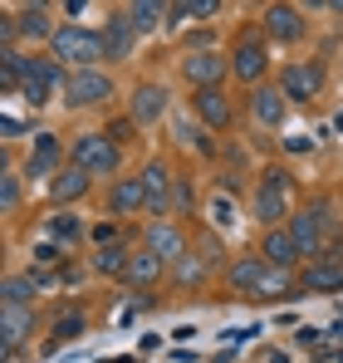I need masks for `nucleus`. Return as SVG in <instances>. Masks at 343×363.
Here are the masks:
<instances>
[{"mask_svg": "<svg viewBox=\"0 0 343 363\" xmlns=\"http://www.w3.org/2000/svg\"><path fill=\"white\" fill-rule=\"evenodd\" d=\"M260 30H265V40H270V45H299V40L309 35V20H304V10H299V5H265Z\"/></svg>", "mask_w": 343, "mask_h": 363, "instance_id": "nucleus-7", "label": "nucleus"}, {"mask_svg": "<svg viewBox=\"0 0 343 363\" xmlns=\"http://www.w3.org/2000/svg\"><path fill=\"white\" fill-rule=\"evenodd\" d=\"M0 206H5V211L20 206V172H5V177H0Z\"/></svg>", "mask_w": 343, "mask_h": 363, "instance_id": "nucleus-30", "label": "nucleus"}, {"mask_svg": "<svg viewBox=\"0 0 343 363\" xmlns=\"http://www.w3.org/2000/svg\"><path fill=\"white\" fill-rule=\"evenodd\" d=\"M108 99H113V79L103 69H74L64 79V104L69 108H99Z\"/></svg>", "mask_w": 343, "mask_h": 363, "instance_id": "nucleus-6", "label": "nucleus"}, {"mask_svg": "<svg viewBox=\"0 0 343 363\" xmlns=\"http://www.w3.org/2000/svg\"><path fill=\"white\" fill-rule=\"evenodd\" d=\"M260 255H265L270 270H289V265L299 260V245H294V236H289V226H270L265 241H260Z\"/></svg>", "mask_w": 343, "mask_h": 363, "instance_id": "nucleus-20", "label": "nucleus"}, {"mask_svg": "<svg viewBox=\"0 0 343 363\" xmlns=\"http://www.w3.org/2000/svg\"><path fill=\"white\" fill-rule=\"evenodd\" d=\"M99 35H103V50H108V60H133L137 30H133V20H128V10H113V15H108V25H103Z\"/></svg>", "mask_w": 343, "mask_h": 363, "instance_id": "nucleus-18", "label": "nucleus"}, {"mask_svg": "<svg viewBox=\"0 0 343 363\" xmlns=\"http://www.w3.org/2000/svg\"><path fill=\"white\" fill-rule=\"evenodd\" d=\"M162 15H167L162 0H133V5H128V20H133L137 35H152V30L162 25Z\"/></svg>", "mask_w": 343, "mask_h": 363, "instance_id": "nucleus-25", "label": "nucleus"}, {"mask_svg": "<svg viewBox=\"0 0 343 363\" xmlns=\"http://www.w3.org/2000/svg\"><path fill=\"white\" fill-rule=\"evenodd\" d=\"M221 15V0H186V20H211Z\"/></svg>", "mask_w": 343, "mask_h": 363, "instance_id": "nucleus-31", "label": "nucleus"}, {"mask_svg": "<svg viewBox=\"0 0 343 363\" xmlns=\"http://www.w3.org/2000/svg\"><path fill=\"white\" fill-rule=\"evenodd\" d=\"M289 113V99L280 84H260V89H250V118L260 123V128H280Z\"/></svg>", "mask_w": 343, "mask_h": 363, "instance_id": "nucleus-14", "label": "nucleus"}, {"mask_svg": "<svg viewBox=\"0 0 343 363\" xmlns=\"http://www.w3.org/2000/svg\"><path fill=\"white\" fill-rule=\"evenodd\" d=\"M191 108H196V118L206 123V128H216V133H226L230 123H235V99L226 94V84L196 89V94H191Z\"/></svg>", "mask_w": 343, "mask_h": 363, "instance_id": "nucleus-9", "label": "nucleus"}, {"mask_svg": "<svg viewBox=\"0 0 343 363\" xmlns=\"http://www.w3.org/2000/svg\"><path fill=\"white\" fill-rule=\"evenodd\" d=\"M324 84H329L324 60H294L285 74H280V89H285L289 104H314V99H324Z\"/></svg>", "mask_w": 343, "mask_h": 363, "instance_id": "nucleus-5", "label": "nucleus"}, {"mask_svg": "<svg viewBox=\"0 0 343 363\" xmlns=\"http://www.w3.org/2000/svg\"><path fill=\"white\" fill-rule=\"evenodd\" d=\"M270 363H285V359H280V354H275V359H270Z\"/></svg>", "mask_w": 343, "mask_h": 363, "instance_id": "nucleus-34", "label": "nucleus"}, {"mask_svg": "<svg viewBox=\"0 0 343 363\" xmlns=\"http://www.w3.org/2000/svg\"><path fill=\"white\" fill-rule=\"evenodd\" d=\"M50 55H55L69 74L74 69H99V64L108 60V50H103V35L99 30H84V25H59V35L50 40Z\"/></svg>", "mask_w": 343, "mask_h": 363, "instance_id": "nucleus-1", "label": "nucleus"}, {"mask_svg": "<svg viewBox=\"0 0 343 363\" xmlns=\"http://www.w3.org/2000/svg\"><path fill=\"white\" fill-rule=\"evenodd\" d=\"M191 201H196V191H191L186 182L176 177V191H172V216H181V211H191Z\"/></svg>", "mask_w": 343, "mask_h": 363, "instance_id": "nucleus-32", "label": "nucleus"}, {"mask_svg": "<svg viewBox=\"0 0 343 363\" xmlns=\"http://www.w3.org/2000/svg\"><path fill=\"white\" fill-rule=\"evenodd\" d=\"M89 191H94V172H84V167H74V162H64V167H59V177L50 182V201H55V206L84 201Z\"/></svg>", "mask_w": 343, "mask_h": 363, "instance_id": "nucleus-16", "label": "nucleus"}, {"mask_svg": "<svg viewBox=\"0 0 343 363\" xmlns=\"http://www.w3.org/2000/svg\"><path fill=\"white\" fill-rule=\"evenodd\" d=\"M250 216L270 231V226H285L289 216V172L285 167H265L255 191H250Z\"/></svg>", "mask_w": 343, "mask_h": 363, "instance_id": "nucleus-3", "label": "nucleus"}, {"mask_svg": "<svg viewBox=\"0 0 343 363\" xmlns=\"http://www.w3.org/2000/svg\"><path fill=\"white\" fill-rule=\"evenodd\" d=\"M265 255L255 250V255H240V260H230V270H226V285L235 290V295H255L260 290V280H265Z\"/></svg>", "mask_w": 343, "mask_h": 363, "instance_id": "nucleus-19", "label": "nucleus"}, {"mask_svg": "<svg viewBox=\"0 0 343 363\" xmlns=\"http://www.w3.org/2000/svg\"><path fill=\"white\" fill-rule=\"evenodd\" d=\"M25 172H30V177H45V182L59 177V138L55 133H40V138H35V147H30V157H25Z\"/></svg>", "mask_w": 343, "mask_h": 363, "instance_id": "nucleus-21", "label": "nucleus"}, {"mask_svg": "<svg viewBox=\"0 0 343 363\" xmlns=\"http://www.w3.org/2000/svg\"><path fill=\"white\" fill-rule=\"evenodd\" d=\"M55 236H59V241H79L84 226H79V221H55Z\"/></svg>", "mask_w": 343, "mask_h": 363, "instance_id": "nucleus-33", "label": "nucleus"}, {"mask_svg": "<svg viewBox=\"0 0 343 363\" xmlns=\"http://www.w3.org/2000/svg\"><path fill=\"white\" fill-rule=\"evenodd\" d=\"M339 128H343V118H339Z\"/></svg>", "mask_w": 343, "mask_h": 363, "instance_id": "nucleus-35", "label": "nucleus"}, {"mask_svg": "<svg viewBox=\"0 0 343 363\" xmlns=\"http://www.w3.org/2000/svg\"><path fill=\"white\" fill-rule=\"evenodd\" d=\"M142 250H152L162 265H176V260L186 255V236H181L176 221H152V226L142 231Z\"/></svg>", "mask_w": 343, "mask_h": 363, "instance_id": "nucleus-12", "label": "nucleus"}, {"mask_svg": "<svg viewBox=\"0 0 343 363\" xmlns=\"http://www.w3.org/2000/svg\"><path fill=\"white\" fill-rule=\"evenodd\" d=\"M108 211H113V216L147 211V191H142V177H118V182H113V191H108Z\"/></svg>", "mask_w": 343, "mask_h": 363, "instance_id": "nucleus-22", "label": "nucleus"}, {"mask_svg": "<svg viewBox=\"0 0 343 363\" xmlns=\"http://www.w3.org/2000/svg\"><path fill=\"white\" fill-rule=\"evenodd\" d=\"M128 118L137 123V128H152V123H162L167 118V89L162 84H137L133 89V99H128Z\"/></svg>", "mask_w": 343, "mask_h": 363, "instance_id": "nucleus-10", "label": "nucleus"}, {"mask_svg": "<svg viewBox=\"0 0 343 363\" xmlns=\"http://www.w3.org/2000/svg\"><path fill=\"white\" fill-rule=\"evenodd\" d=\"M84 334V314H64L55 324V334H50V344L45 349H59V344H69V339H79Z\"/></svg>", "mask_w": 343, "mask_h": 363, "instance_id": "nucleus-29", "label": "nucleus"}, {"mask_svg": "<svg viewBox=\"0 0 343 363\" xmlns=\"http://www.w3.org/2000/svg\"><path fill=\"white\" fill-rule=\"evenodd\" d=\"M255 300H289V270H265Z\"/></svg>", "mask_w": 343, "mask_h": 363, "instance_id": "nucleus-28", "label": "nucleus"}, {"mask_svg": "<svg viewBox=\"0 0 343 363\" xmlns=\"http://www.w3.org/2000/svg\"><path fill=\"white\" fill-rule=\"evenodd\" d=\"M162 275H167V265H162L152 250H133V265H128V275H123V280H128L133 290H152Z\"/></svg>", "mask_w": 343, "mask_h": 363, "instance_id": "nucleus-23", "label": "nucleus"}, {"mask_svg": "<svg viewBox=\"0 0 343 363\" xmlns=\"http://www.w3.org/2000/svg\"><path fill=\"white\" fill-rule=\"evenodd\" d=\"M35 295H40L35 275H5V285H0V309H30Z\"/></svg>", "mask_w": 343, "mask_h": 363, "instance_id": "nucleus-24", "label": "nucleus"}, {"mask_svg": "<svg viewBox=\"0 0 343 363\" xmlns=\"http://www.w3.org/2000/svg\"><path fill=\"white\" fill-rule=\"evenodd\" d=\"M226 60H230V74H235L240 84L260 89L265 74H270V40H265V30H260V25H255V30H240L235 45L226 50Z\"/></svg>", "mask_w": 343, "mask_h": 363, "instance_id": "nucleus-2", "label": "nucleus"}, {"mask_svg": "<svg viewBox=\"0 0 343 363\" xmlns=\"http://www.w3.org/2000/svg\"><path fill=\"white\" fill-rule=\"evenodd\" d=\"M172 275H176V285H201V280H206V260L186 250V255L172 265Z\"/></svg>", "mask_w": 343, "mask_h": 363, "instance_id": "nucleus-27", "label": "nucleus"}, {"mask_svg": "<svg viewBox=\"0 0 343 363\" xmlns=\"http://www.w3.org/2000/svg\"><path fill=\"white\" fill-rule=\"evenodd\" d=\"M69 162H74V167H84V172H94V177H113V182H118L123 147H118L108 133H79V138H74Z\"/></svg>", "mask_w": 343, "mask_h": 363, "instance_id": "nucleus-4", "label": "nucleus"}, {"mask_svg": "<svg viewBox=\"0 0 343 363\" xmlns=\"http://www.w3.org/2000/svg\"><path fill=\"white\" fill-rule=\"evenodd\" d=\"M299 285L309 295H329V290H343V255L339 250H324L319 260H309V270L299 275Z\"/></svg>", "mask_w": 343, "mask_h": 363, "instance_id": "nucleus-13", "label": "nucleus"}, {"mask_svg": "<svg viewBox=\"0 0 343 363\" xmlns=\"http://www.w3.org/2000/svg\"><path fill=\"white\" fill-rule=\"evenodd\" d=\"M128 265H133V250H123V245H103L94 255V270L99 275H128Z\"/></svg>", "mask_w": 343, "mask_h": 363, "instance_id": "nucleus-26", "label": "nucleus"}, {"mask_svg": "<svg viewBox=\"0 0 343 363\" xmlns=\"http://www.w3.org/2000/svg\"><path fill=\"white\" fill-rule=\"evenodd\" d=\"M10 20H15V35L20 40H55L59 35L50 5H20V10H10Z\"/></svg>", "mask_w": 343, "mask_h": 363, "instance_id": "nucleus-15", "label": "nucleus"}, {"mask_svg": "<svg viewBox=\"0 0 343 363\" xmlns=\"http://www.w3.org/2000/svg\"><path fill=\"white\" fill-rule=\"evenodd\" d=\"M35 334V304L30 309H0V349L5 359H15V349Z\"/></svg>", "mask_w": 343, "mask_h": 363, "instance_id": "nucleus-17", "label": "nucleus"}, {"mask_svg": "<svg viewBox=\"0 0 343 363\" xmlns=\"http://www.w3.org/2000/svg\"><path fill=\"white\" fill-rule=\"evenodd\" d=\"M226 74H230V60L221 50H186L181 55V79L191 89H216Z\"/></svg>", "mask_w": 343, "mask_h": 363, "instance_id": "nucleus-8", "label": "nucleus"}, {"mask_svg": "<svg viewBox=\"0 0 343 363\" xmlns=\"http://www.w3.org/2000/svg\"><path fill=\"white\" fill-rule=\"evenodd\" d=\"M137 177H142V191H147V211H152V216H172V191H176V177H172L167 162H147Z\"/></svg>", "mask_w": 343, "mask_h": 363, "instance_id": "nucleus-11", "label": "nucleus"}]
</instances>
